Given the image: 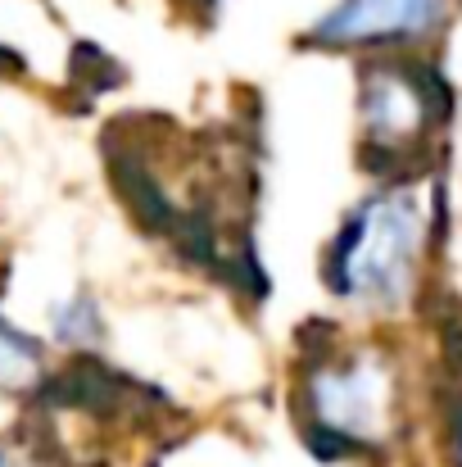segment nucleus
I'll list each match as a JSON object with an SVG mask.
<instances>
[{
	"label": "nucleus",
	"mask_w": 462,
	"mask_h": 467,
	"mask_svg": "<svg viewBox=\"0 0 462 467\" xmlns=\"http://www.w3.org/2000/svg\"><path fill=\"white\" fill-rule=\"evenodd\" d=\"M105 340V313L91 291H73L59 305H50V340L64 354H96Z\"/></svg>",
	"instance_id": "obj_6"
},
{
	"label": "nucleus",
	"mask_w": 462,
	"mask_h": 467,
	"mask_svg": "<svg viewBox=\"0 0 462 467\" xmlns=\"http://www.w3.org/2000/svg\"><path fill=\"white\" fill-rule=\"evenodd\" d=\"M454 119V87L436 55H367L354 73L358 159L372 177L436 168Z\"/></svg>",
	"instance_id": "obj_3"
},
{
	"label": "nucleus",
	"mask_w": 462,
	"mask_h": 467,
	"mask_svg": "<svg viewBox=\"0 0 462 467\" xmlns=\"http://www.w3.org/2000/svg\"><path fill=\"white\" fill-rule=\"evenodd\" d=\"M41 390H50V345L0 317V395L36 400Z\"/></svg>",
	"instance_id": "obj_5"
},
{
	"label": "nucleus",
	"mask_w": 462,
	"mask_h": 467,
	"mask_svg": "<svg viewBox=\"0 0 462 467\" xmlns=\"http://www.w3.org/2000/svg\"><path fill=\"white\" fill-rule=\"evenodd\" d=\"M291 413L326 463H385L413 436V377L376 336L326 331L291 372Z\"/></svg>",
	"instance_id": "obj_2"
},
{
	"label": "nucleus",
	"mask_w": 462,
	"mask_h": 467,
	"mask_svg": "<svg viewBox=\"0 0 462 467\" xmlns=\"http://www.w3.org/2000/svg\"><path fill=\"white\" fill-rule=\"evenodd\" d=\"M454 467H462V431H458V450H454Z\"/></svg>",
	"instance_id": "obj_8"
},
{
	"label": "nucleus",
	"mask_w": 462,
	"mask_h": 467,
	"mask_svg": "<svg viewBox=\"0 0 462 467\" xmlns=\"http://www.w3.org/2000/svg\"><path fill=\"white\" fill-rule=\"evenodd\" d=\"M0 467H68V463L59 459L50 436H41L36 427H18V431L0 436Z\"/></svg>",
	"instance_id": "obj_7"
},
{
	"label": "nucleus",
	"mask_w": 462,
	"mask_h": 467,
	"mask_svg": "<svg viewBox=\"0 0 462 467\" xmlns=\"http://www.w3.org/2000/svg\"><path fill=\"white\" fill-rule=\"evenodd\" d=\"M462 0H335L304 32L308 50L326 55H436Z\"/></svg>",
	"instance_id": "obj_4"
},
{
	"label": "nucleus",
	"mask_w": 462,
	"mask_h": 467,
	"mask_svg": "<svg viewBox=\"0 0 462 467\" xmlns=\"http://www.w3.org/2000/svg\"><path fill=\"white\" fill-rule=\"evenodd\" d=\"M445 236L436 168L372 177L322 245V286L363 327H390L422 309Z\"/></svg>",
	"instance_id": "obj_1"
}]
</instances>
